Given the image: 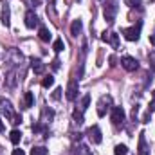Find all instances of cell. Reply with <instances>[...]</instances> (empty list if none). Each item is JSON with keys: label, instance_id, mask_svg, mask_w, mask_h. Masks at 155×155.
Segmentation results:
<instances>
[{"label": "cell", "instance_id": "6da1fadb", "mask_svg": "<svg viewBox=\"0 0 155 155\" xmlns=\"http://www.w3.org/2000/svg\"><path fill=\"white\" fill-rule=\"evenodd\" d=\"M110 108H112V97L110 96H101V99L97 101V116L105 117Z\"/></svg>", "mask_w": 155, "mask_h": 155}, {"label": "cell", "instance_id": "7a4b0ae2", "mask_svg": "<svg viewBox=\"0 0 155 155\" xmlns=\"http://www.w3.org/2000/svg\"><path fill=\"white\" fill-rule=\"evenodd\" d=\"M110 119L114 123V126H123L124 121H126V114L121 107H112V114H110Z\"/></svg>", "mask_w": 155, "mask_h": 155}, {"label": "cell", "instance_id": "3957f363", "mask_svg": "<svg viewBox=\"0 0 155 155\" xmlns=\"http://www.w3.org/2000/svg\"><path fill=\"white\" fill-rule=\"evenodd\" d=\"M0 114L5 117V119H9V121H13V117L16 116L15 110H13V105L7 99H4V97H0Z\"/></svg>", "mask_w": 155, "mask_h": 155}, {"label": "cell", "instance_id": "277c9868", "mask_svg": "<svg viewBox=\"0 0 155 155\" xmlns=\"http://www.w3.org/2000/svg\"><path fill=\"white\" fill-rule=\"evenodd\" d=\"M121 65H123V69L128 71V72H134V71L139 69V61H137L135 58H132V56H123V58H121Z\"/></svg>", "mask_w": 155, "mask_h": 155}, {"label": "cell", "instance_id": "5b68a950", "mask_svg": "<svg viewBox=\"0 0 155 155\" xmlns=\"http://www.w3.org/2000/svg\"><path fill=\"white\" fill-rule=\"evenodd\" d=\"M123 35L128 41H137L139 35H141V25H134V27H128V29H123Z\"/></svg>", "mask_w": 155, "mask_h": 155}, {"label": "cell", "instance_id": "8992f818", "mask_svg": "<svg viewBox=\"0 0 155 155\" xmlns=\"http://www.w3.org/2000/svg\"><path fill=\"white\" fill-rule=\"evenodd\" d=\"M87 135H88V139L94 143V144H99L101 141H103V135H101V130H99V126H90L88 128V132H87Z\"/></svg>", "mask_w": 155, "mask_h": 155}, {"label": "cell", "instance_id": "52a82bcc", "mask_svg": "<svg viewBox=\"0 0 155 155\" xmlns=\"http://www.w3.org/2000/svg\"><path fill=\"white\" fill-rule=\"evenodd\" d=\"M116 15H117V4H116V0H112V2L105 7V18H107V22L112 24V22L116 20Z\"/></svg>", "mask_w": 155, "mask_h": 155}, {"label": "cell", "instance_id": "ba28073f", "mask_svg": "<svg viewBox=\"0 0 155 155\" xmlns=\"http://www.w3.org/2000/svg\"><path fill=\"white\" fill-rule=\"evenodd\" d=\"M38 24H40V20H38V16H36V13H35L33 9H29V11L25 13V25H27L29 29H35Z\"/></svg>", "mask_w": 155, "mask_h": 155}, {"label": "cell", "instance_id": "9c48e42d", "mask_svg": "<svg viewBox=\"0 0 155 155\" xmlns=\"http://www.w3.org/2000/svg\"><path fill=\"white\" fill-rule=\"evenodd\" d=\"M65 96H67L69 101H74V99L78 97V81L76 79H71V81H69V87H67Z\"/></svg>", "mask_w": 155, "mask_h": 155}, {"label": "cell", "instance_id": "30bf717a", "mask_svg": "<svg viewBox=\"0 0 155 155\" xmlns=\"http://www.w3.org/2000/svg\"><path fill=\"white\" fill-rule=\"evenodd\" d=\"M137 155H150V150H148V146H146V137H144V134L139 135V152H137Z\"/></svg>", "mask_w": 155, "mask_h": 155}, {"label": "cell", "instance_id": "8fae6325", "mask_svg": "<svg viewBox=\"0 0 155 155\" xmlns=\"http://www.w3.org/2000/svg\"><path fill=\"white\" fill-rule=\"evenodd\" d=\"M33 71H35V74H43L45 72V63L41 61V60H33Z\"/></svg>", "mask_w": 155, "mask_h": 155}, {"label": "cell", "instance_id": "7c38bea8", "mask_svg": "<svg viewBox=\"0 0 155 155\" xmlns=\"http://www.w3.org/2000/svg\"><path fill=\"white\" fill-rule=\"evenodd\" d=\"M9 15H11V13H9V5H4V7H2V24H4L5 27H9V25H11Z\"/></svg>", "mask_w": 155, "mask_h": 155}, {"label": "cell", "instance_id": "4fadbf2b", "mask_svg": "<svg viewBox=\"0 0 155 155\" xmlns=\"http://www.w3.org/2000/svg\"><path fill=\"white\" fill-rule=\"evenodd\" d=\"M35 105V94L33 92H25L24 96V108H31Z\"/></svg>", "mask_w": 155, "mask_h": 155}, {"label": "cell", "instance_id": "5bb4252c", "mask_svg": "<svg viewBox=\"0 0 155 155\" xmlns=\"http://www.w3.org/2000/svg\"><path fill=\"white\" fill-rule=\"evenodd\" d=\"M9 141L13 143V144H18L20 141H22V132L20 130H11V134H9Z\"/></svg>", "mask_w": 155, "mask_h": 155}, {"label": "cell", "instance_id": "9a60e30c", "mask_svg": "<svg viewBox=\"0 0 155 155\" xmlns=\"http://www.w3.org/2000/svg\"><path fill=\"white\" fill-rule=\"evenodd\" d=\"M38 36H40V40H41V41H49L52 35H51V31H49L47 27H43V25H41V27L38 29Z\"/></svg>", "mask_w": 155, "mask_h": 155}, {"label": "cell", "instance_id": "2e32d148", "mask_svg": "<svg viewBox=\"0 0 155 155\" xmlns=\"http://www.w3.org/2000/svg\"><path fill=\"white\" fill-rule=\"evenodd\" d=\"M9 54L13 56V60H11V63H13V65H18V63H20V61L24 60V56H22V52H18L16 49H11V51H9Z\"/></svg>", "mask_w": 155, "mask_h": 155}, {"label": "cell", "instance_id": "e0dca14e", "mask_svg": "<svg viewBox=\"0 0 155 155\" xmlns=\"http://www.w3.org/2000/svg\"><path fill=\"white\" fill-rule=\"evenodd\" d=\"M81 27H83L81 20H74L72 25H71V35H72V36H78V35L81 33Z\"/></svg>", "mask_w": 155, "mask_h": 155}, {"label": "cell", "instance_id": "ac0fdd59", "mask_svg": "<svg viewBox=\"0 0 155 155\" xmlns=\"http://www.w3.org/2000/svg\"><path fill=\"white\" fill-rule=\"evenodd\" d=\"M107 41H110V45H112L114 49H117V47H119V35H116V33H108Z\"/></svg>", "mask_w": 155, "mask_h": 155}, {"label": "cell", "instance_id": "d6986e66", "mask_svg": "<svg viewBox=\"0 0 155 155\" xmlns=\"http://www.w3.org/2000/svg\"><path fill=\"white\" fill-rule=\"evenodd\" d=\"M52 49H54V52H61V51L65 49V43H63V40H61V38L54 40V43H52Z\"/></svg>", "mask_w": 155, "mask_h": 155}, {"label": "cell", "instance_id": "ffe728a7", "mask_svg": "<svg viewBox=\"0 0 155 155\" xmlns=\"http://www.w3.org/2000/svg\"><path fill=\"white\" fill-rule=\"evenodd\" d=\"M7 85H9V87H15V85H16V71H11V72L7 74Z\"/></svg>", "mask_w": 155, "mask_h": 155}, {"label": "cell", "instance_id": "44dd1931", "mask_svg": "<svg viewBox=\"0 0 155 155\" xmlns=\"http://www.w3.org/2000/svg\"><path fill=\"white\" fill-rule=\"evenodd\" d=\"M31 155H47V148L45 146H35L31 150Z\"/></svg>", "mask_w": 155, "mask_h": 155}, {"label": "cell", "instance_id": "7402d4cb", "mask_svg": "<svg viewBox=\"0 0 155 155\" xmlns=\"http://www.w3.org/2000/svg\"><path fill=\"white\" fill-rule=\"evenodd\" d=\"M88 105H90V96H83V99H81V107H79V110H81V112H85V110L88 108Z\"/></svg>", "mask_w": 155, "mask_h": 155}, {"label": "cell", "instance_id": "603a6c76", "mask_svg": "<svg viewBox=\"0 0 155 155\" xmlns=\"http://www.w3.org/2000/svg\"><path fill=\"white\" fill-rule=\"evenodd\" d=\"M52 85H54V78L52 76L43 78V81H41V87H43V88H49V87H52Z\"/></svg>", "mask_w": 155, "mask_h": 155}, {"label": "cell", "instance_id": "cb8c5ba5", "mask_svg": "<svg viewBox=\"0 0 155 155\" xmlns=\"http://www.w3.org/2000/svg\"><path fill=\"white\" fill-rule=\"evenodd\" d=\"M76 155H92L90 153V150L87 148V146H83V144H79L76 148Z\"/></svg>", "mask_w": 155, "mask_h": 155}, {"label": "cell", "instance_id": "d4e9b609", "mask_svg": "<svg viewBox=\"0 0 155 155\" xmlns=\"http://www.w3.org/2000/svg\"><path fill=\"white\" fill-rule=\"evenodd\" d=\"M126 152H128V148H126L124 144H117L116 150H114V153L116 155H126Z\"/></svg>", "mask_w": 155, "mask_h": 155}, {"label": "cell", "instance_id": "484cf974", "mask_svg": "<svg viewBox=\"0 0 155 155\" xmlns=\"http://www.w3.org/2000/svg\"><path fill=\"white\" fill-rule=\"evenodd\" d=\"M33 132H35V134H38V132H45V134H47V128H45L43 124L36 123V124H33Z\"/></svg>", "mask_w": 155, "mask_h": 155}, {"label": "cell", "instance_id": "4316f807", "mask_svg": "<svg viewBox=\"0 0 155 155\" xmlns=\"http://www.w3.org/2000/svg\"><path fill=\"white\" fill-rule=\"evenodd\" d=\"M72 116H74V121H76L78 124H81V123H83V112H81V110H79V112L74 110V114H72Z\"/></svg>", "mask_w": 155, "mask_h": 155}, {"label": "cell", "instance_id": "83f0119b", "mask_svg": "<svg viewBox=\"0 0 155 155\" xmlns=\"http://www.w3.org/2000/svg\"><path fill=\"white\" fill-rule=\"evenodd\" d=\"M128 7H141V0H124Z\"/></svg>", "mask_w": 155, "mask_h": 155}, {"label": "cell", "instance_id": "f1b7e54d", "mask_svg": "<svg viewBox=\"0 0 155 155\" xmlns=\"http://www.w3.org/2000/svg\"><path fill=\"white\" fill-rule=\"evenodd\" d=\"M150 117H152V110H148V112L144 114V117H143V123H150Z\"/></svg>", "mask_w": 155, "mask_h": 155}, {"label": "cell", "instance_id": "f546056e", "mask_svg": "<svg viewBox=\"0 0 155 155\" xmlns=\"http://www.w3.org/2000/svg\"><path fill=\"white\" fill-rule=\"evenodd\" d=\"M60 96H61V88H56L54 94H52V97H54V99H60Z\"/></svg>", "mask_w": 155, "mask_h": 155}, {"label": "cell", "instance_id": "4dcf8cb0", "mask_svg": "<svg viewBox=\"0 0 155 155\" xmlns=\"http://www.w3.org/2000/svg\"><path fill=\"white\" fill-rule=\"evenodd\" d=\"M52 69H54V71H56V69H60V60H58V58L52 61Z\"/></svg>", "mask_w": 155, "mask_h": 155}, {"label": "cell", "instance_id": "1f68e13d", "mask_svg": "<svg viewBox=\"0 0 155 155\" xmlns=\"http://www.w3.org/2000/svg\"><path fill=\"white\" fill-rule=\"evenodd\" d=\"M13 155H25V153H24V150L16 148V150H13Z\"/></svg>", "mask_w": 155, "mask_h": 155}, {"label": "cell", "instance_id": "d6a6232c", "mask_svg": "<svg viewBox=\"0 0 155 155\" xmlns=\"http://www.w3.org/2000/svg\"><path fill=\"white\" fill-rule=\"evenodd\" d=\"M150 110L155 112V92H153V99H152V105H150Z\"/></svg>", "mask_w": 155, "mask_h": 155}, {"label": "cell", "instance_id": "836d02e7", "mask_svg": "<svg viewBox=\"0 0 155 155\" xmlns=\"http://www.w3.org/2000/svg\"><path fill=\"white\" fill-rule=\"evenodd\" d=\"M107 38H108V33H107V31H105V33H103V35H101V40H103V41H107Z\"/></svg>", "mask_w": 155, "mask_h": 155}, {"label": "cell", "instance_id": "e575fe53", "mask_svg": "<svg viewBox=\"0 0 155 155\" xmlns=\"http://www.w3.org/2000/svg\"><path fill=\"white\" fill-rule=\"evenodd\" d=\"M41 2H43V0H33V5L36 7V5H40V4H41Z\"/></svg>", "mask_w": 155, "mask_h": 155}, {"label": "cell", "instance_id": "d590c367", "mask_svg": "<svg viewBox=\"0 0 155 155\" xmlns=\"http://www.w3.org/2000/svg\"><path fill=\"white\" fill-rule=\"evenodd\" d=\"M150 41H152V45H155V35L153 36H150Z\"/></svg>", "mask_w": 155, "mask_h": 155}, {"label": "cell", "instance_id": "8d00e7d4", "mask_svg": "<svg viewBox=\"0 0 155 155\" xmlns=\"http://www.w3.org/2000/svg\"><path fill=\"white\" fill-rule=\"evenodd\" d=\"M4 130V123H2V119H0V132Z\"/></svg>", "mask_w": 155, "mask_h": 155}]
</instances>
